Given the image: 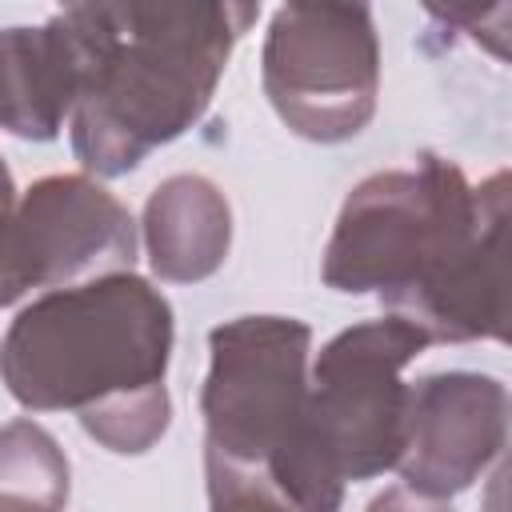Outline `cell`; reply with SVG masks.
Here are the masks:
<instances>
[{
	"label": "cell",
	"mask_w": 512,
	"mask_h": 512,
	"mask_svg": "<svg viewBox=\"0 0 512 512\" xmlns=\"http://www.w3.org/2000/svg\"><path fill=\"white\" fill-rule=\"evenodd\" d=\"M172 304L132 272L32 300L0 340V376L32 412L68 408L108 452H148L168 420Z\"/></svg>",
	"instance_id": "cell-1"
},
{
	"label": "cell",
	"mask_w": 512,
	"mask_h": 512,
	"mask_svg": "<svg viewBox=\"0 0 512 512\" xmlns=\"http://www.w3.org/2000/svg\"><path fill=\"white\" fill-rule=\"evenodd\" d=\"M84 56L72 148L100 176L132 172L188 132L224 76L252 4H72L60 12Z\"/></svg>",
	"instance_id": "cell-2"
},
{
	"label": "cell",
	"mask_w": 512,
	"mask_h": 512,
	"mask_svg": "<svg viewBox=\"0 0 512 512\" xmlns=\"http://www.w3.org/2000/svg\"><path fill=\"white\" fill-rule=\"evenodd\" d=\"M308 344L296 316H236L208 332L204 452L260 472L296 512H340L344 484L308 444Z\"/></svg>",
	"instance_id": "cell-3"
},
{
	"label": "cell",
	"mask_w": 512,
	"mask_h": 512,
	"mask_svg": "<svg viewBox=\"0 0 512 512\" xmlns=\"http://www.w3.org/2000/svg\"><path fill=\"white\" fill-rule=\"evenodd\" d=\"M508 208V176L492 172L480 188L424 152L412 168L360 180L324 248V284L336 292H380L384 308L436 280L472 248L480 228Z\"/></svg>",
	"instance_id": "cell-4"
},
{
	"label": "cell",
	"mask_w": 512,
	"mask_h": 512,
	"mask_svg": "<svg viewBox=\"0 0 512 512\" xmlns=\"http://www.w3.org/2000/svg\"><path fill=\"white\" fill-rule=\"evenodd\" d=\"M428 336L400 316L344 328L324 344L308 376V444L336 480H372L396 468L404 448L408 384L400 380Z\"/></svg>",
	"instance_id": "cell-5"
},
{
	"label": "cell",
	"mask_w": 512,
	"mask_h": 512,
	"mask_svg": "<svg viewBox=\"0 0 512 512\" xmlns=\"http://www.w3.org/2000/svg\"><path fill=\"white\" fill-rule=\"evenodd\" d=\"M264 92L280 120L308 140L356 136L380 92V44L364 4L276 8L264 40Z\"/></svg>",
	"instance_id": "cell-6"
},
{
	"label": "cell",
	"mask_w": 512,
	"mask_h": 512,
	"mask_svg": "<svg viewBox=\"0 0 512 512\" xmlns=\"http://www.w3.org/2000/svg\"><path fill=\"white\" fill-rule=\"evenodd\" d=\"M136 224L92 176L36 180L0 232V304L32 288H72L108 272H132Z\"/></svg>",
	"instance_id": "cell-7"
},
{
	"label": "cell",
	"mask_w": 512,
	"mask_h": 512,
	"mask_svg": "<svg viewBox=\"0 0 512 512\" xmlns=\"http://www.w3.org/2000/svg\"><path fill=\"white\" fill-rule=\"evenodd\" d=\"M508 388L480 372H436L408 388L404 448L396 472L404 488L428 500H448L504 452Z\"/></svg>",
	"instance_id": "cell-8"
},
{
	"label": "cell",
	"mask_w": 512,
	"mask_h": 512,
	"mask_svg": "<svg viewBox=\"0 0 512 512\" xmlns=\"http://www.w3.org/2000/svg\"><path fill=\"white\" fill-rule=\"evenodd\" d=\"M144 240L152 272L160 280H204L228 256V200L204 176H172L144 204Z\"/></svg>",
	"instance_id": "cell-9"
},
{
	"label": "cell",
	"mask_w": 512,
	"mask_h": 512,
	"mask_svg": "<svg viewBox=\"0 0 512 512\" xmlns=\"http://www.w3.org/2000/svg\"><path fill=\"white\" fill-rule=\"evenodd\" d=\"M204 472H208V512H296L252 468H236L204 452Z\"/></svg>",
	"instance_id": "cell-10"
},
{
	"label": "cell",
	"mask_w": 512,
	"mask_h": 512,
	"mask_svg": "<svg viewBox=\"0 0 512 512\" xmlns=\"http://www.w3.org/2000/svg\"><path fill=\"white\" fill-rule=\"evenodd\" d=\"M364 512H452L444 500H428V496H416L408 488H384Z\"/></svg>",
	"instance_id": "cell-11"
},
{
	"label": "cell",
	"mask_w": 512,
	"mask_h": 512,
	"mask_svg": "<svg viewBox=\"0 0 512 512\" xmlns=\"http://www.w3.org/2000/svg\"><path fill=\"white\" fill-rule=\"evenodd\" d=\"M0 512H64V508H60V504H48V500H32V496L0 492Z\"/></svg>",
	"instance_id": "cell-12"
},
{
	"label": "cell",
	"mask_w": 512,
	"mask_h": 512,
	"mask_svg": "<svg viewBox=\"0 0 512 512\" xmlns=\"http://www.w3.org/2000/svg\"><path fill=\"white\" fill-rule=\"evenodd\" d=\"M12 212H16V184H12V172H8V164L0 160V232L8 228Z\"/></svg>",
	"instance_id": "cell-13"
},
{
	"label": "cell",
	"mask_w": 512,
	"mask_h": 512,
	"mask_svg": "<svg viewBox=\"0 0 512 512\" xmlns=\"http://www.w3.org/2000/svg\"><path fill=\"white\" fill-rule=\"evenodd\" d=\"M8 124V88H4V64H0V128Z\"/></svg>",
	"instance_id": "cell-14"
}]
</instances>
